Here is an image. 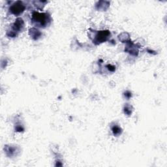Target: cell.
Masks as SVG:
<instances>
[{"mask_svg":"<svg viewBox=\"0 0 167 167\" xmlns=\"http://www.w3.org/2000/svg\"><path fill=\"white\" fill-rule=\"evenodd\" d=\"M110 33L108 32H106V31H101L99 32L97 35H96V41L99 42H102L103 41H105Z\"/></svg>","mask_w":167,"mask_h":167,"instance_id":"3","label":"cell"},{"mask_svg":"<svg viewBox=\"0 0 167 167\" xmlns=\"http://www.w3.org/2000/svg\"><path fill=\"white\" fill-rule=\"evenodd\" d=\"M48 16L47 14L45 13H35L33 15V19L35 22H37L40 25L42 26H45L47 24V22L49 21Z\"/></svg>","mask_w":167,"mask_h":167,"instance_id":"1","label":"cell"},{"mask_svg":"<svg viewBox=\"0 0 167 167\" xmlns=\"http://www.w3.org/2000/svg\"><path fill=\"white\" fill-rule=\"evenodd\" d=\"M24 7L20 2H17L16 4L12 6L11 11L15 15H18L24 11Z\"/></svg>","mask_w":167,"mask_h":167,"instance_id":"2","label":"cell"},{"mask_svg":"<svg viewBox=\"0 0 167 167\" xmlns=\"http://www.w3.org/2000/svg\"><path fill=\"white\" fill-rule=\"evenodd\" d=\"M112 132L114 133V135H117V134H120L121 132V129L117 125H115L112 127Z\"/></svg>","mask_w":167,"mask_h":167,"instance_id":"4","label":"cell"}]
</instances>
